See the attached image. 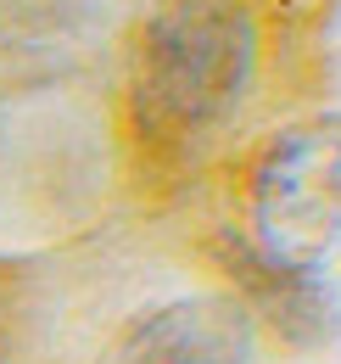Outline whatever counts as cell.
Returning a JSON list of instances; mask_svg holds the SVG:
<instances>
[{
  "label": "cell",
  "mask_w": 341,
  "mask_h": 364,
  "mask_svg": "<svg viewBox=\"0 0 341 364\" xmlns=\"http://www.w3.org/2000/svg\"><path fill=\"white\" fill-rule=\"evenodd\" d=\"M257 28L241 0H151L129 46V107L146 135L196 140L252 85Z\"/></svg>",
  "instance_id": "obj_1"
},
{
  "label": "cell",
  "mask_w": 341,
  "mask_h": 364,
  "mask_svg": "<svg viewBox=\"0 0 341 364\" xmlns=\"http://www.w3.org/2000/svg\"><path fill=\"white\" fill-rule=\"evenodd\" d=\"M252 235L274 269L313 274L341 252V118L297 124L252 174Z\"/></svg>",
  "instance_id": "obj_2"
},
{
  "label": "cell",
  "mask_w": 341,
  "mask_h": 364,
  "mask_svg": "<svg viewBox=\"0 0 341 364\" xmlns=\"http://www.w3.org/2000/svg\"><path fill=\"white\" fill-rule=\"evenodd\" d=\"M252 359H257L252 314L229 297H179L168 309L146 314L118 348V364H252Z\"/></svg>",
  "instance_id": "obj_3"
}]
</instances>
